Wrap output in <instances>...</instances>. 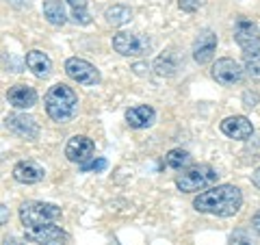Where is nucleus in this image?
I'll return each instance as SVG.
<instances>
[{
    "instance_id": "f257e3e1",
    "label": "nucleus",
    "mask_w": 260,
    "mask_h": 245,
    "mask_svg": "<svg viewBox=\"0 0 260 245\" xmlns=\"http://www.w3.org/2000/svg\"><path fill=\"white\" fill-rule=\"evenodd\" d=\"M243 206V193L234 185H217L208 191H202L193 200V208L204 215L232 217Z\"/></svg>"
},
{
    "instance_id": "f03ea898",
    "label": "nucleus",
    "mask_w": 260,
    "mask_h": 245,
    "mask_svg": "<svg viewBox=\"0 0 260 245\" xmlns=\"http://www.w3.org/2000/svg\"><path fill=\"white\" fill-rule=\"evenodd\" d=\"M234 42L239 44L243 50V63H245V72L251 80L260 83V33L254 20L239 15L232 28Z\"/></svg>"
},
{
    "instance_id": "7ed1b4c3",
    "label": "nucleus",
    "mask_w": 260,
    "mask_h": 245,
    "mask_svg": "<svg viewBox=\"0 0 260 245\" xmlns=\"http://www.w3.org/2000/svg\"><path fill=\"white\" fill-rule=\"evenodd\" d=\"M48 117L56 124H68L78 113V94L65 83H56L48 89L44 98Z\"/></svg>"
},
{
    "instance_id": "20e7f679",
    "label": "nucleus",
    "mask_w": 260,
    "mask_h": 245,
    "mask_svg": "<svg viewBox=\"0 0 260 245\" xmlns=\"http://www.w3.org/2000/svg\"><path fill=\"white\" fill-rule=\"evenodd\" d=\"M217 178H219L217 169L213 165L202 163V165H193L189 169H182V174L176 176V187H178V191H182V193H195V191H204L210 185H215Z\"/></svg>"
},
{
    "instance_id": "39448f33",
    "label": "nucleus",
    "mask_w": 260,
    "mask_h": 245,
    "mask_svg": "<svg viewBox=\"0 0 260 245\" xmlns=\"http://www.w3.org/2000/svg\"><path fill=\"white\" fill-rule=\"evenodd\" d=\"M61 217V208L50 202H24L20 206V222L24 228L42 226V224H54Z\"/></svg>"
},
{
    "instance_id": "423d86ee",
    "label": "nucleus",
    "mask_w": 260,
    "mask_h": 245,
    "mask_svg": "<svg viewBox=\"0 0 260 245\" xmlns=\"http://www.w3.org/2000/svg\"><path fill=\"white\" fill-rule=\"evenodd\" d=\"M113 50L121 56H133V59H141L152 50L150 37L141 35V33H117L111 39Z\"/></svg>"
},
{
    "instance_id": "0eeeda50",
    "label": "nucleus",
    "mask_w": 260,
    "mask_h": 245,
    "mask_svg": "<svg viewBox=\"0 0 260 245\" xmlns=\"http://www.w3.org/2000/svg\"><path fill=\"white\" fill-rule=\"evenodd\" d=\"M65 74H68L72 80H76L78 85L85 87H95L100 83V72L93 63H89L87 59H80V56H70L63 65Z\"/></svg>"
},
{
    "instance_id": "6e6552de",
    "label": "nucleus",
    "mask_w": 260,
    "mask_h": 245,
    "mask_svg": "<svg viewBox=\"0 0 260 245\" xmlns=\"http://www.w3.org/2000/svg\"><path fill=\"white\" fill-rule=\"evenodd\" d=\"M210 76H213V80H217L219 85L232 87L243 80V68L234 59H230V56H223V59H217L213 63Z\"/></svg>"
},
{
    "instance_id": "1a4fd4ad",
    "label": "nucleus",
    "mask_w": 260,
    "mask_h": 245,
    "mask_svg": "<svg viewBox=\"0 0 260 245\" xmlns=\"http://www.w3.org/2000/svg\"><path fill=\"white\" fill-rule=\"evenodd\" d=\"M93 152H95V143L85 135H74L65 145V159L70 163H76L78 167L91 161Z\"/></svg>"
},
{
    "instance_id": "9d476101",
    "label": "nucleus",
    "mask_w": 260,
    "mask_h": 245,
    "mask_svg": "<svg viewBox=\"0 0 260 245\" xmlns=\"http://www.w3.org/2000/svg\"><path fill=\"white\" fill-rule=\"evenodd\" d=\"M24 236H26V241H32L37 245H52V243H59V241L68 239L65 230L56 224H42V226L24 228Z\"/></svg>"
},
{
    "instance_id": "9b49d317",
    "label": "nucleus",
    "mask_w": 260,
    "mask_h": 245,
    "mask_svg": "<svg viewBox=\"0 0 260 245\" xmlns=\"http://www.w3.org/2000/svg\"><path fill=\"white\" fill-rule=\"evenodd\" d=\"M5 126L11 130V133L20 135L22 139H28V141H35L39 137V124L32 115L26 113H13V115L5 117Z\"/></svg>"
},
{
    "instance_id": "f8f14e48",
    "label": "nucleus",
    "mask_w": 260,
    "mask_h": 245,
    "mask_svg": "<svg viewBox=\"0 0 260 245\" xmlns=\"http://www.w3.org/2000/svg\"><path fill=\"white\" fill-rule=\"evenodd\" d=\"M215 50H217V35L210 28L200 30V35L193 42V61L200 65H206L213 61Z\"/></svg>"
},
{
    "instance_id": "ddd939ff",
    "label": "nucleus",
    "mask_w": 260,
    "mask_h": 245,
    "mask_svg": "<svg viewBox=\"0 0 260 245\" xmlns=\"http://www.w3.org/2000/svg\"><path fill=\"white\" fill-rule=\"evenodd\" d=\"M221 133L230 139H237V141H247V139L254 135V126H251V121L245 117V115H230L225 117L221 124Z\"/></svg>"
},
{
    "instance_id": "4468645a",
    "label": "nucleus",
    "mask_w": 260,
    "mask_h": 245,
    "mask_svg": "<svg viewBox=\"0 0 260 245\" xmlns=\"http://www.w3.org/2000/svg\"><path fill=\"white\" fill-rule=\"evenodd\" d=\"M11 176H13V180L20 185H37L44 180L46 169L35 161H20L18 165L13 167Z\"/></svg>"
},
{
    "instance_id": "2eb2a0df",
    "label": "nucleus",
    "mask_w": 260,
    "mask_h": 245,
    "mask_svg": "<svg viewBox=\"0 0 260 245\" xmlns=\"http://www.w3.org/2000/svg\"><path fill=\"white\" fill-rule=\"evenodd\" d=\"M154 121H156V111L150 104H137V107H130L126 111V124L135 130L150 128Z\"/></svg>"
},
{
    "instance_id": "dca6fc26",
    "label": "nucleus",
    "mask_w": 260,
    "mask_h": 245,
    "mask_svg": "<svg viewBox=\"0 0 260 245\" xmlns=\"http://www.w3.org/2000/svg\"><path fill=\"white\" fill-rule=\"evenodd\" d=\"M152 68H154V72H156L158 76L172 78V76H176L178 72H180L182 59H180V54H178L176 50H165V52H160L156 59H154Z\"/></svg>"
},
{
    "instance_id": "f3484780",
    "label": "nucleus",
    "mask_w": 260,
    "mask_h": 245,
    "mask_svg": "<svg viewBox=\"0 0 260 245\" xmlns=\"http://www.w3.org/2000/svg\"><path fill=\"white\" fill-rule=\"evenodd\" d=\"M7 100L13 109H32L37 104V91L30 85H13L7 91Z\"/></svg>"
},
{
    "instance_id": "a211bd4d",
    "label": "nucleus",
    "mask_w": 260,
    "mask_h": 245,
    "mask_svg": "<svg viewBox=\"0 0 260 245\" xmlns=\"http://www.w3.org/2000/svg\"><path fill=\"white\" fill-rule=\"evenodd\" d=\"M24 63H26V68L37 78H48V76L52 74V61H50V56H48L46 52H42V50H30V52H26V59H24Z\"/></svg>"
},
{
    "instance_id": "6ab92c4d",
    "label": "nucleus",
    "mask_w": 260,
    "mask_h": 245,
    "mask_svg": "<svg viewBox=\"0 0 260 245\" xmlns=\"http://www.w3.org/2000/svg\"><path fill=\"white\" fill-rule=\"evenodd\" d=\"M44 18L48 20V24H52V26H63V24L68 22L65 7L61 0H44Z\"/></svg>"
},
{
    "instance_id": "aec40b11",
    "label": "nucleus",
    "mask_w": 260,
    "mask_h": 245,
    "mask_svg": "<svg viewBox=\"0 0 260 245\" xmlns=\"http://www.w3.org/2000/svg\"><path fill=\"white\" fill-rule=\"evenodd\" d=\"M104 20H107L111 26H124L133 20V9L126 5H113L104 11Z\"/></svg>"
},
{
    "instance_id": "412c9836",
    "label": "nucleus",
    "mask_w": 260,
    "mask_h": 245,
    "mask_svg": "<svg viewBox=\"0 0 260 245\" xmlns=\"http://www.w3.org/2000/svg\"><path fill=\"white\" fill-rule=\"evenodd\" d=\"M165 163H167V167L182 171L184 167H189L193 163V157L186 150H182V148H174V150H169L165 154Z\"/></svg>"
},
{
    "instance_id": "4be33fe9",
    "label": "nucleus",
    "mask_w": 260,
    "mask_h": 245,
    "mask_svg": "<svg viewBox=\"0 0 260 245\" xmlns=\"http://www.w3.org/2000/svg\"><path fill=\"white\" fill-rule=\"evenodd\" d=\"M87 3L89 0H68V5L72 7V18H74L76 24H89L91 22V15L87 11Z\"/></svg>"
},
{
    "instance_id": "5701e85b",
    "label": "nucleus",
    "mask_w": 260,
    "mask_h": 245,
    "mask_svg": "<svg viewBox=\"0 0 260 245\" xmlns=\"http://www.w3.org/2000/svg\"><path fill=\"white\" fill-rule=\"evenodd\" d=\"M109 167V161L104 157H98V159H91L89 163H85V165H80V171H85V174H100V171H104Z\"/></svg>"
},
{
    "instance_id": "b1692460",
    "label": "nucleus",
    "mask_w": 260,
    "mask_h": 245,
    "mask_svg": "<svg viewBox=\"0 0 260 245\" xmlns=\"http://www.w3.org/2000/svg\"><path fill=\"white\" fill-rule=\"evenodd\" d=\"M228 245H254V239H251V234L247 230H243V228H239V230H234L230 234V239H228Z\"/></svg>"
},
{
    "instance_id": "393cba45",
    "label": "nucleus",
    "mask_w": 260,
    "mask_h": 245,
    "mask_svg": "<svg viewBox=\"0 0 260 245\" xmlns=\"http://www.w3.org/2000/svg\"><path fill=\"white\" fill-rule=\"evenodd\" d=\"M206 0H178V7L184 11V13H195L200 7H204Z\"/></svg>"
},
{
    "instance_id": "a878e982",
    "label": "nucleus",
    "mask_w": 260,
    "mask_h": 245,
    "mask_svg": "<svg viewBox=\"0 0 260 245\" xmlns=\"http://www.w3.org/2000/svg\"><path fill=\"white\" fill-rule=\"evenodd\" d=\"M243 102H245V107H247V109H254V107H256V102H258V96L247 91L245 96H243Z\"/></svg>"
},
{
    "instance_id": "bb28decb",
    "label": "nucleus",
    "mask_w": 260,
    "mask_h": 245,
    "mask_svg": "<svg viewBox=\"0 0 260 245\" xmlns=\"http://www.w3.org/2000/svg\"><path fill=\"white\" fill-rule=\"evenodd\" d=\"M3 245H26V243H24L22 239H18V236H5Z\"/></svg>"
},
{
    "instance_id": "cd10ccee",
    "label": "nucleus",
    "mask_w": 260,
    "mask_h": 245,
    "mask_svg": "<svg viewBox=\"0 0 260 245\" xmlns=\"http://www.w3.org/2000/svg\"><path fill=\"white\" fill-rule=\"evenodd\" d=\"M251 228H254L256 234H260V210H256V215L251 217Z\"/></svg>"
},
{
    "instance_id": "c85d7f7f",
    "label": "nucleus",
    "mask_w": 260,
    "mask_h": 245,
    "mask_svg": "<svg viewBox=\"0 0 260 245\" xmlns=\"http://www.w3.org/2000/svg\"><path fill=\"white\" fill-rule=\"evenodd\" d=\"M133 70H135V74H139V76H143V74H148V72H145V70H150V68H148V65H143V63H137V65H135V68H133Z\"/></svg>"
},
{
    "instance_id": "c756f323",
    "label": "nucleus",
    "mask_w": 260,
    "mask_h": 245,
    "mask_svg": "<svg viewBox=\"0 0 260 245\" xmlns=\"http://www.w3.org/2000/svg\"><path fill=\"white\" fill-rule=\"evenodd\" d=\"M251 182H254L256 189H260V167L254 171V174H251Z\"/></svg>"
},
{
    "instance_id": "7c9ffc66",
    "label": "nucleus",
    "mask_w": 260,
    "mask_h": 245,
    "mask_svg": "<svg viewBox=\"0 0 260 245\" xmlns=\"http://www.w3.org/2000/svg\"><path fill=\"white\" fill-rule=\"evenodd\" d=\"M3 224H7V219H9V208H7V204H3Z\"/></svg>"
}]
</instances>
